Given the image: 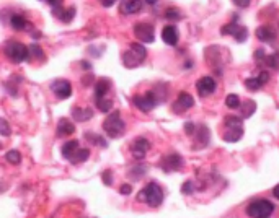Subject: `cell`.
<instances>
[{
  "label": "cell",
  "instance_id": "f546056e",
  "mask_svg": "<svg viewBox=\"0 0 279 218\" xmlns=\"http://www.w3.org/2000/svg\"><path fill=\"white\" fill-rule=\"evenodd\" d=\"M242 104L240 101V96L239 95H235V93H231L227 98H225V106L227 107H231V109H239Z\"/></svg>",
  "mask_w": 279,
  "mask_h": 218
},
{
  "label": "cell",
  "instance_id": "4dcf8cb0",
  "mask_svg": "<svg viewBox=\"0 0 279 218\" xmlns=\"http://www.w3.org/2000/svg\"><path fill=\"white\" fill-rule=\"evenodd\" d=\"M95 104L102 113H110L111 107H113V101L110 98H103V99H100V101H95Z\"/></svg>",
  "mask_w": 279,
  "mask_h": 218
},
{
  "label": "cell",
  "instance_id": "e0dca14e",
  "mask_svg": "<svg viewBox=\"0 0 279 218\" xmlns=\"http://www.w3.org/2000/svg\"><path fill=\"white\" fill-rule=\"evenodd\" d=\"M75 132V125H73L72 121L65 119V117H62V119H59V122H57V129H56V135L62 139V137H69L72 135V133Z\"/></svg>",
  "mask_w": 279,
  "mask_h": 218
},
{
  "label": "cell",
  "instance_id": "60d3db41",
  "mask_svg": "<svg viewBox=\"0 0 279 218\" xmlns=\"http://www.w3.org/2000/svg\"><path fill=\"white\" fill-rule=\"evenodd\" d=\"M93 73H88V75H85V77L84 78H82V85H84V87H90V85H92V83H93Z\"/></svg>",
  "mask_w": 279,
  "mask_h": 218
},
{
  "label": "cell",
  "instance_id": "277c9868",
  "mask_svg": "<svg viewBox=\"0 0 279 218\" xmlns=\"http://www.w3.org/2000/svg\"><path fill=\"white\" fill-rule=\"evenodd\" d=\"M145 57H147V49L144 47V44L133 43L128 51H124V54H122V64L128 69H136V67L144 64Z\"/></svg>",
  "mask_w": 279,
  "mask_h": 218
},
{
  "label": "cell",
  "instance_id": "ee69618b",
  "mask_svg": "<svg viewBox=\"0 0 279 218\" xmlns=\"http://www.w3.org/2000/svg\"><path fill=\"white\" fill-rule=\"evenodd\" d=\"M250 2H251V0H234V4L237 7H240V8H247L250 5Z\"/></svg>",
  "mask_w": 279,
  "mask_h": 218
},
{
  "label": "cell",
  "instance_id": "44dd1931",
  "mask_svg": "<svg viewBox=\"0 0 279 218\" xmlns=\"http://www.w3.org/2000/svg\"><path fill=\"white\" fill-rule=\"evenodd\" d=\"M72 117L79 122H87L93 117V111H92V107H77V106H73L72 107Z\"/></svg>",
  "mask_w": 279,
  "mask_h": 218
},
{
  "label": "cell",
  "instance_id": "7dc6e473",
  "mask_svg": "<svg viewBox=\"0 0 279 218\" xmlns=\"http://www.w3.org/2000/svg\"><path fill=\"white\" fill-rule=\"evenodd\" d=\"M80 67H82L84 70H90V69H92V64L87 62V61H82V62H80Z\"/></svg>",
  "mask_w": 279,
  "mask_h": 218
},
{
  "label": "cell",
  "instance_id": "9c48e42d",
  "mask_svg": "<svg viewBox=\"0 0 279 218\" xmlns=\"http://www.w3.org/2000/svg\"><path fill=\"white\" fill-rule=\"evenodd\" d=\"M149 150H150V142L147 140L145 137H137L133 142V145H131V153H133V156L139 161L144 160Z\"/></svg>",
  "mask_w": 279,
  "mask_h": 218
},
{
  "label": "cell",
  "instance_id": "cb8c5ba5",
  "mask_svg": "<svg viewBox=\"0 0 279 218\" xmlns=\"http://www.w3.org/2000/svg\"><path fill=\"white\" fill-rule=\"evenodd\" d=\"M10 24H12V28L16 30V31H23V30H27L30 26V23L24 20V16H21L18 13H13L10 16Z\"/></svg>",
  "mask_w": 279,
  "mask_h": 218
},
{
  "label": "cell",
  "instance_id": "2e32d148",
  "mask_svg": "<svg viewBox=\"0 0 279 218\" xmlns=\"http://www.w3.org/2000/svg\"><path fill=\"white\" fill-rule=\"evenodd\" d=\"M255 36L261 41V43H268V44H273L274 41L277 39L276 31L271 26H260V28H257Z\"/></svg>",
  "mask_w": 279,
  "mask_h": 218
},
{
  "label": "cell",
  "instance_id": "83f0119b",
  "mask_svg": "<svg viewBox=\"0 0 279 218\" xmlns=\"http://www.w3.org/2000/svg\"><path fill=\"white\" fill-rule=\"evenodd\" d=\"M5 160L10 163V165H20L21 163V153L18 150H10V152L5 153Z\"/></svg>",
  "mask_w": 279,
  "mask_h": 218
},
{
  "label": "cell",
  "instance_id": "ab89813d",
  "mask_svg": "<svg viewBox=\"0 0 279 218\" xmlns=\"http://www.w3.org/2000/svg\"><path fill=\"white\" fill-rule=\"evenodd\" d=\"M185 130H186V133L188 135H194V132H196V124H193V122H186L185 124Z\"/></svg>",
  "mask_w": 279,
  "mask_h": 218
},
{
  "label": "cell",
  "instance_id": "7402d4cb",
  "mask_svg": "<svg viewBox=\"0 0 279 218\" xmlns=\"http://www.w3.org/2000/svg\"><path fill=\"white\" fill-rule=\"evenodd\" d=\"M147 171H149V166L144 165V163H137L136 166H133L131 170L128 171V176L133 181H139L141 178H144V176L147 174Z\"/></svg>",
  "mask_w": 279,
  "mask_h": 218
},
{
  "label": "cell",
  "instance_id": "f907efd6",
  "mask_svg": "<svg viewBox=\"0 0 279 218\" xmlns=\"http://www.w3.org/2000/svg\"><path fill=\"white\" fill-rule=\"evenodd\" d=\"M191 65H193V62H190V61H188V62L185 64V67H186V69H191Z\"/></svg>",
  "mask_w": 279,
  "mask_h": 218
},
{
  "label": "cell",
  "instance_id": "d4e9b609",
  "mask_svg": "<svg viewBox=\"0 0 279 218\" xmlns=\"http://www.w3.org/2000/svg\"><path fill=\"white\" fill-rule=\"evenodd\" d=\"M243 137V129H225V132L222 133V139L229 144H235Z\"/></svg>",
  "mask_w": 279,
  "mask_h": 218
},
{
  "label": "cell",
  "instance_id": "484cf974",
  "mask_svg": "<svg viewBox=\"0 0 279 218\" xmlns=\"http://www.w3.org/2000/svg\"><path fill=\"white\" fill-rule=\"evenodd\" d=\"M85 139L90 142V144H93V145L100 147V148H106V147H108V142H106L103 137L96 135V133H93V132H85Z\"/></svg>",
  "mask_w": 279,
  "mask_h": 218
},
{
  "label": "cell",
  "instance_id": "7bdbcfd3",
  "mask_svg": "<svg viewBox=\"0 0 279 218\" xmlns=\"http://www.w3.org/2000/svg\"><path fill=\"white\" fill-rule=\"evenodd\" d=\"M258 78H260V81L263 83V87L266 85V83L269 81V73L266 72V70H263V72H260V75H258Z\"/></svg>",
  "mask_w": 279,
  "mask_h": 218
},
{
  "label": "cell",
  "instance_id": "d6986e66",
  "mask_svg": "<svg viewBox=\"0 0 279 218\" xmlns=\"http://www.w3.org/2000/svg\"><path fill=\"white\" fill-rule=\"evenodd\" d=\"M53 15L57 16V18H59V21L69 24V23H72L73 16H75V8L69 7V8H65V10H64L62 7L61 8H53Z\"/></svg>",
  "mask_w": 279,
  "mask_h": 218
},
{
  "label": "cell",
  "instance_id": "c3c4849f",
  "mask_svg": "<svg viewBox=\"0 0 279 218\" xmlns=\"http://www.w3.org/2000/svg\"><path fill=\"white\" fill-rule=\"evenodd\" d=\"M273 196H274L276 199H279V184H277V186H274V189H273Z\"/></svg>",
  "mask_w": 279,
  "mask_h": 218
},
{
  "label": "cell",
  "instance_id": "6da1fadb",
  "mask_svg": "<svg viewBox=\"0 0 279 218\" xmlns=\"http://www.w3.org/2000/svg\"><path fill=\"white\" fill-rule=\"evenodd\" d=\"M4 54L10 62L13 64H21V62H30L31 61V51L30 46L27 47L24 44L18 43V41H7L4 46Z\"/></svg>",
  "mask_w": 279,
  "mask_h": 218
},
{
  "label": "cell",
  "instance_id": "ac0fdd59",
  "mask_svg": "<svg viewBox=\"0 0 279 218\" xmlns=\"http://www.w3.org/2000/svg\"><path fill=\"white\" fill-rule=\"evenodd\" d=\"M111 90L110 78H100L95 83V101H100L103 98H108V91Z\"/></svg>",
  "mask_w": 279,
  "mask_h": 218
},
{
  "label": "cell",
  "instance_id": "8d00e7d4",
  "mask_svg": "<svg viewBox=\"0 0 279 218\" xmlns=\"http://www.w3.org/2000/svg\"><path fill=\"white\" fill-rule=\"evenodd\" d=\"M0 133H2L4 137H8V135L12 133L10 125H8L7 119H0Z\"/></svg>",
  "mask_w": 279,
  "mask_h": 218
},
{
  "label": "cell",
  "instance_id": "5bb4252c",
  "mask_svg": "<svg viewBox=\"0 0 279 218\" xmlns=\"http://www.w3.org/2000/svg\"><path fill=\"white\" fill-rule=\"evenodd\" d=\"M178 38H180V35H178V28L175 26V24H167V26L162 30V39L165 44L176 46Z\"/></svg>",
  "mask_w": 279,
  "mask_h": 218
},
{
  "label": "cell",
  "instance_id": "4fadbf2b",
  "mask_svg": "<svg viewBox=\"0 0 279 218\" xmlns=\"http://www.w3.org/2000/svg\"><path fill=\"white\" fill-rule=\"evenodd\" d=\"M196 142H194V147L193 148H206L209 145V142H211V132L209 129L206 127L204 124L198 125L196 127Z\"/></svg>",
  "mask_w": 279,
  "mask_h": 218
},
{
  "label": "cell",
  "instance_id": "f6af8a7d",
  "mask_svg": "<svg viewBox=\"0 0 279 218\" xmlns=\"http://www.w3.org/2000/svg\"><path fill=\"white\" fill-rule=\"evenodd\" d=\"M47 4L51 5V8H61L64 0H47Z\"/></svg>",
  "mask_w": 279,
  "mask_h": 218
},
{
  "label": "cell",
  "instance_id": "836d02e7",
  "mask_svg": "<svg viewBox=\"0 0 279 218\" xmlns=\"http://www.w3.org/2000/svg\"><path fill=\"white\" fill-rule=\"evenodd\" d=\"M265 64H266L268 67H271V69L279 70V52H274V54H271V56H268Z\"/></svg>",
  "mask_w": 279,
  "mask_h": 218
},
{
  "label": "cell",
  "instance_id": "b9f144b4",
  "mask_svg": "<svg viewBox=\"0 0 279 218\" xmlns=\"http://www.w3.org/2000/svg\"><path fill=\"white\" fill-rule=\"evenodd\" d=\"M119 192L122 196H129L131 192H133V186H131V184H122V186L119 187Z\"/></svg>",
  "mask_w": 279,
  "mask_h": 218
},
{
  "label": "cell",
  "instance_id": "4316f807",
  "mask_svg": "<svg viewBox=\"0 0 279 218\" xmlns=\"http://www.w3.org/2000/svg\"><path fill=\"white\" fill-rule=\"evenodd\" d=\"M243 117H235V116H227L224 125L225 129H243Z\"/></svg>",
  "mask_w": 279,
  "mask_h": 218
},
{
  "label": "cell",
  "instance_id": "74e56055",
  "mask_svg": "<svg viewBox=\"0 0 279 218\" xmlns=\"http://www.w3.org/2000/svg\"><path fill=\"white\" fill-rule=\"evenodd\" d=\"M102 181L105 182V186H111L113 184V173L110 170H106L102 173Z\"/></svg>",
  "mask_w": 279,
  "mask_h": 218
},
{
  "label": "cell",
  "instance_id": "bcb514c9",
  "mask_svg": "<svg viewBox=\"0 0 279 218\" xmlns=\"http://www.w3.org/2000/svg\"><path fill=\"white\" fill-rule=\"evenodd\" d=\"M100 2H102V5H103L105 8H110V7H113L114 4H116L118 0H100Z\"/></svg>",
  "mask_w": 279,
  "mask_h": 218
},
{
  "label": "cell",
  "instance_id": "d6a6232c",
  "mask_svg": "<svg viewBox=\"0 0 279 218\" xmlns=\"http://www.w3.org/2000/svg\"><path fill=\"white\" fill-rule=\"evenodd\" d=\"M245 87H247L250 91H258L260 88H263V83L260 81V78H247L245 80Z\"/></svg>",
  "mask_w": 279,
  "mask_h": 218
},
{
  "label": "cell",
  "instance_id": "d590c367",
  "mask_svg": "<svg viewBox=\"0 0 279 218\" xmlns=\"http://www.w3.org/2000/svg\"><path fill=\"white\" fill-rule=\"evenodd\" d=\"M194 189H196V186H194V182L193 181H186L183 186H182V194H185V196H191L193 192H194Z\"/></svg>",
  "mask_w": 279,
  "mask_h": 218
},
{
  "label": "cell",
  "instance_id": "7c38bea8",
  "mask_svg": "<svg viewBox=\"0 0 279 218\" xmlns=\"http://www.w3.org/2000/svg\"><path fill=\"white\" fill-rule=\"evenodd\" d=\"M193 106H194V98L190 93H186V91H182V93L178 95L176 101L173 103V111L176 114H182L188 111V109H191Z\"/></svg>",
  "mask_w": 279,
  "mask_h": 218
},
{
  "label": "cell",
  "instance_id": "8992f818",
  "mask_svg": "<svg viewBox=\"0 0 279 218\" xmlns=\"http://www.w3.org/2000/svg\"><path fill=\"white\" fill-rule=\"evenodd\" d=\"M133 103L137 109H141L142 113H150L160 101H159V96L155 91H145L142 95H134Z\"/></svg>",
  "mask_w": 279,
  "mask_h": 218
},
{
  "label": "cell",
  "instance_id": "3957f363",
  "mask_svg": "<svg viewBox=\"0 0 279 218\" xmlns=\"http://www.w3.org/2000/svg\"><path fill=\"white\" fill-rule=\"evenodd\" d=\"M103 130L110 139H119L124 135L126 130V124L121 119V113L119 111H113L110 116L106 117L103 122Z\"/></svg>",
  "mask_w": 279,
  "mask_h": 218
},
{
  "label": "cell",
  "instance_id": "e575fe53",
  "mask_svg": "<svg viewBox=\"0 0 279 218\" xmlns=\"http://www.w3.org/2000/svg\"><path fill=\"white\" fill-rule=\"evenodd\" d=\"M30 51H31V56H35L36 59H39V61H44V51L36 43L30 44Z\"/></svg>",
  "mask_w": 279,
  "mask_h": 218
},
{
  "label": "cell",
  "instance_id": "5b68a950",
  "mask_svg": "<svg viewBox=\"0 0 279 218\" xmlns=\"http://www.w3.org/2000/svg\"><path fill=\"white\" fill-rule=\"evenodd\" d=\"M274 204L269 202V200L260 199V200H253V202L247 207V215L253 218H268L274 213Z\"/></svg>",
  "mask_w": 279,
  "mask_h": 218
},
{
  "label": "cell",
  "instance_id": "8fae6325",
  "mask_svg": "<svg viewBox=\"0 0 279 218\" xmlns=\"http://www.w3.org/2000/svg\"><path fill=\"white\" fill-rule=\"evenodd\" d=\"M217 88V83L212 77H202L196 81V90H198V93L201 98H206L209 95H212Z\"/></svg>",
  "mask_w": 279,
  "mask_h": 218
},
{
  "label": "cell",
  "instance_id": "52a82bcc",
  "mask_svg": "<svg viewBox=\"0 0 279 218\" xmlns=\"http://www.w3.org/2000/svg\"><path fill=\"white\" fill-rule=\"evenodd\" d=\"M134 36L141 41V43H154L155 39V31L150 23H136L134 24Z\"/></svg>",
  "mask_w": 279,
  "mask_h": 218
},
{
  "label": "cell",
  "instance_id": "f35d334b",
  "mask_svg": "<svg viewBox=\"0 0 279 218\" xmlns=\"http://www.w3.org/2000/svg\"><path fill=\"white\" fill-rule=\"evenodd\" d=\"M266 54H265V51H263V49H257V51H255V61L260 64V62H266Z\"/></svg>",
  "mask_w": 279,
  "mask_h": 218
},
{
  "label": "cell",
  "instance_id": "681fc988",
  "mask_svg": "<svg viewBox=\"0 0 279 218\" xmlns=\"http://www.w3.org/2000/svg\"><path fill=\"white\" fill-rule=\"evenodd\" d=\"M157 2H159V0H145V4H149V5H155Z\"/></svg>",
  "mask_w": 279,
  "mask_h": 218
},
{
  "label": "cell",
  "instance_id": "1f68e13d",
  "mask_svg": "<svg viewBox=\"0 0 279 218\" xmlns=\"http://www.w3.org/2000/svg\"><path fill=\"white\" fill-rule=\"evenodd\" d=\"M165 18L170 20V21H180L183 18L182 12L178 10V8H168V10L165 12Z\"/></svg>",
  "mask_w": 279,
  "mask_h": 218
},
{
  "label": "cell",
  "instance_id": "ffe728a7",
  "mask_svg": "<svg viewBox=\"0 0 279 218\" xmlns=\"http://www.w3.org/2000/svg\"><path fill=\"white\" fill-rule=\"evenodd\" d=\"M79 150H80V144H79V140H70V142H67V144H65V145L62 147L61 153H62V156L65 158V160L72 161L73 158H75V155H77Z\"/></svg>",
  "mask_w": 279,
  "mask_h": 218
},
{
  "label": "cell",
  "instance_id": "30bf717a",
  "mask_svg": "<svg viewBox=\"0 0 279 218\" xmlns=\"http://www.w3.org/2000/svg\"><path fill=\"white\" fill-rule=\"evenodd\" d=\"M51 90L59 99H67L72 95V85L69 80H62V78L54 80L51 83Z\"/></svg>",
  "mask_w": 279,
  "mask_h": 218
},
{
  "label": "cell",
  "instance_id": "7a4b0ae2",
  "mask_svg": "<svg viewBox=\"0 0 279 218\" xmlns=\"http://www.w3.org/2000/svg\"><path fill=\"white\" fill-rule=\"evenodd\" d=\"M137 202H144L152 208H157L163 202V189L157 182H149L137 194Z\"/></svg>",
  "mask_w": 279,
  "mask_h": 218
},
{
  "label": "cell",
  "instance_id": "9a60e30c",
  "mask_svg": "<svg viewBox=\"0 0 279 218\" xmlns=\"http://www.w3.org/2000/svg\"><path fill=\"white\" fill-rule=\"evenodd\" d=\"M142 8V0H121L119 4V12L122 15H134L141 12Z\"/></svg>",
  "mask_w": 279,
  "mask_h": 218
},
{
  "label": "cell",
  "instance_id": "603a6c76",
  "mask_svg": "<svg viewBox=\"0 0 279 218\" xmlns=\"http://www.w3.org/2000/svg\"><path fill=\"white\" fill-rule=\"evenodd\" d=\"M240 117H243V119H248V117H251L253 114H255L257 111V103L253 101V99H248V101H245L243 104H240Z\"/></svg>",
  "mask_w": 279,
  "mask_h": 218
},
{
  "label": "cell",
  "instance_id": "f1b7e54d",
  "mask_svg": "<svg viewBox=\"0 0 279 218\" xmlns=\"http://www.w3.org/2000/svg\"><path fill=\"white\" fill-rule=\"evenodd\" d=\"M88 156H90V150L88 148H80L79 152H77V155H75V158L70 161V165H80V163H84V161H87L88 160Z\"/></svg>",
  "mask_w": 279,
  "mask_h": 218
},
{
  "label": "cell",
  "instance_id": "ba28073f",
  "mask_svg": "<svg viewBox=\"0 0 279 218\" xmlns=\"http://www.w3.org/2000/svg\"><path fill=\"white\" fill-rule=\"evenodd\" d=\"M183 166H185V160L178 153H170L167 156H163V160L160 161V168L165 173L180 171Z\"/></svg>",
  "mask_w": 279,
  "mask_h": 218
}]
</instances>
